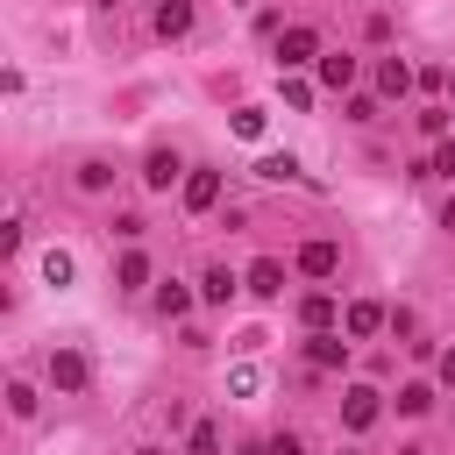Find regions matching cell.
I'll list each match as a JSON object with an SVG mask.
<instances>
[{"label":"cell","instance_id":"2e32d148","mask_svg":"<svg viewBox=\"0 0 455 455\" xmlns=\"http://www.w3.org/2000/svg\"><path fill=\"white\" fill-rule=\"evenodd\" d=\"M256 178H270V185H284V178H299V164H291V156H263V164H256Z\"/></svg>","mask_w":455,"mask_h":455},{"label":"cell","instance_id":"e0dca14e","mask_svg":"<svg viewBox=\"0 0 455 455\" xmlns=\"http://www.w3.org/2000/svg\"><path fill=\"white\" fill-rule=\"evenodd\" d=\"M206 299L228 306V299H235V270H206Z\"/></svg>","mask_w":455,"mask_h":455},{"label":"cell","instance_id":"6da1fadb","mask_svg":"<svg viewBox=\"0 0 455 455\" xmlns=\"http://www.w3.org/2000/svg\"><path fill=\"white\" fill-rule=\"evenodd\" d=\"M313 57H320V36H313V28H306V21H299V28H284V36H277V64H313Z\"/></svg>","mask_w":455,"mask_h":455},{"label":"cell","instance_id":"5bb4252c","mask_svg":"<svg viewBox=\"0 0 455 455\" xmlns=\"http://www.w3.org/2000/svg\"><path fill=\"white\" fill-rule=\"evenodd\" d=\"M114 277H121V291H142V284H149V256H135V249H128Z\"/></svg>","mask_w":455,"mask_h":455},{"label":"cell","instance_id":"7402d4cb","mask_svg":"<svg viewBox=\"0 0 455 455\" xmlns=\"http://www.w3.org/2000/svg\"><path fill=\"white\" fill-rule=\"evenodd\" d=\"M185 455H220V434H213V427H192V441H185Z\"/></svg>","mask_w":455,"mask_h":455},{"label":"cell","instance_id":"4316f807","mask_svg":"<svg viewBox=\"0 0 455 455\" xmlns=\"http://www.w3.org/2000/svg\"><path fill=\"white\" fill-rule=\"evenodd\" d=\"M448 92H455V78H448Z\"/></svg>","mask_w":455,"mask_h":455},{"label":"cell","instance_id":"ac0fdd59","mask_svg":"<svg viewBox=\"0 0 455 455\" xmlns=\"http://www.w3.org/2000/svg\"><path fill=\"white\" fill-rule=\"evenodd\" d=\"M156 306L178 320V313H192V291H185V284H164V291H156Z\"/></svg>","mask_w":455,"mask_h":455},{"label":"cell","instance_id":"8992f818","mask_svg":"<svg viewBox=\"0 0 455 455\" xmlns=\"http://www.w3.org/2000/svg\"><path fill=\"white\" fill-rule=\"evenodd\" d=\"M341 419L363 434V427L377 419V391H370V384H348V398H341Z\"/></svg>","mask_w":455,"mask_h":455},{"label":"cell","instance_id":"4fadbf2b","mask_svg":"<svg viewBox=\"0 0 455 455\" xmlns=\"http://www.w3.org/2000/svg\"><path fill=\"white\" fill-rule=\"evenodd\" d=\"M320 85H355V57H320Z\"/></svg>","mask_w":455,"mask_h":455},{"label":"cell","instance_id":"d6986e66","mask_svg":"<svg viewBox=\"0 0 455 455\" xmlns=\"http://www.w3.org/2000/svg\"><path fill=\"white\" fill-rule=\"evenodd\" d=\"M228 391H235V398H256V391H263V370H249V363H242V370L228 377Z\"/></svg>","mask_w":455,"mask_h":455},{"label":"cell","instance_id":"9a60e30c","mask_svg":"<svg viewBox=\"0 0 455 455\" xmlns=\"http://www.w3.org/2000/svg\"><path fill=\"white\" fill-rule=\"evenodd\" d=\"M43 277H50V284H57V291H64V284H71V277H78V263H71V256H64V249H50V256H43Z\"/></svg>","mask_w":455,"mask_h":455},{"label":"cell","instance_id":"277c9868","mask_svg":"<svg viewBox=\"0 0 455 455\" xmlns=\"http://www.w3.org/2000/svg\"><path fill=\"white\" fill-rule=\"evenodd\" d=\"M178 178H185V164H178V156H171V149H156V156H149V164H142V185H149V192H171V185H178Z\"/></svg>","mask_w":455,"mask_h":455},{"label":"cell","instance_id":"5b68a950","mask_svg":"<svg viewBox=\"0 0 455 455\" xmlns=\"http://www.w3.org/2000/svg\"><path fill=\"white\" fill-rule=\"evenodd\" d=\"M299 270H306V277H334V270H341V249H334V242H306V249H299Z\"/></svg>","mask_w":455,"mask_h":455},{"label":"cell","instance_id":"9c48e42d","mask_svg":"<svg viewBox=\"0 0 455 455\" xmlns=\"http://www.w3.org/2000/svg\"><path fill=\"white\" fill-rule=\"evenodd\" d=\"M306 355H313L320 370H341V363H348V341H341V334H313V341H306Z\"/></svg>","mask_w":455,"mask_h":455},{"label":"cell","instance_id":"30bf717a","mask_svg":"<svg viewBox=\"0 0 455 455\" xmlns=\"http://www.w3.org/2000/svg\"><path fill=\"white\" fill-rule=\"evenodd\" d=\"M192 28V0H164L156 7V36H185Z\"/></svg>","mask_w":455,"mask_h":455},{"label":"cell","instance_id":"cb8c5ba5","mask_svg":"<svg viewBox=\"0 0 455 455\" xmlns=\"http://www.w3.org/2000/svg\"><path fill=\"white\" fill-rule=\"evenodd\" d=\"M270 455H306V448H299L291 434H277V441H270Z\"/></svg>","mask_w":455,"mask_h":455},{"label":"cell","instance_id":"7a4b0ae2","mask_svg":"<svg viewBox=\"0 0 455 455\" xmlns=\"http://www.w3.org/2000/svg\"><path fill=\"white\" fill-rule=\"evenodd\" d=\"M242 284H249V291H256V299H277V291H284V263H277V256H256V263H249V277H242Z\"/></svg>","mask_w":455,"mask_h":455},{"label":"cell","instance_id":"3957f363","mask_svg":"<svg viewBox=\"0 0 455 455\" xmlns=\"http://www.w3.org/2000/svg\"><path fill=\"white\" fill-rule=\"evenodd\" d=\"M50 384H57V391H85V355H78V348H57V355H50Z\"/></svg>","mask_w":455,"mask_h":455},{"label":"cell","instance_id":"484cf974","mask_svg":"<svg viewBox=\"0 0 455 455\" xmlns=\"http://www.w3.org/2000/svg\"><path fill=\"white\" fill-rule=\"evenodd\" d=\"M441 228H455V199H448V206H441Z\"/></svg>","mask_w":455,"mask_h":455},{"label":"cell","instance_id":"d4e9b609","mask_svg":"<svg viewBox=\"0 0 455 455\" xmlns=\"http://www.w3.org/2000/svg\"><path fill=\"white\" fill-rule=\"evenodd\" d=\"M441 384H455V348H448V355H441Z\"/></svg>","mask_w":455,"mask_h":455},{"label":"cell","instance_id":"44dd1931","mask_svg":"<svg viewBox=\"0 0 455 455\" xmlns=\"http://www.w3.org/2000/svg\"><path fill=\"white\" fill-rule=\"evenodd\" d=\"M427 405H434L427 384H405V391H398V412H427Z\"/></svg>","mask_w":455,"mask_h":455},{"label":"cell","instance_id":"ffe728a7","mask_svg":"<svg viewBox=\"0 0 455 455\" xmlns=\"http://www.w3.org/2000/svg\"><path fill=\"white\" fill-rule=\"evenodd\" d=\"M235 135L256 142V135H263V107H242V114H235Z\"/></svg>","mask_w":455,"mask_h":455},{"label":"cell","instance_id":"ba28073f","mask_svg":"<svg viewBox=\"0 0 455 455\" xmlns=\"http://www.w3.org/2000/svg\"><path fill=\"white\" fill-rule=\"evenodd\" d=\"M341 327H348V334H355V341H370V334H377V327H384V306H370V299H355V306H348V313H341Z\"/></svg>","mask_w":455,"mask_h":455},{"label":"cell","instance_id":"52a82bcc","mask_svg":"<svg viewBox=\"0 0 455 455\" xmlns=\"http://www.w3.org/2000/svg\"><path fill=\"white\" fill-rule=\"evenodd\" d=\"M213 199H220V171H192V178H185V206H192V213H206Z\"/></svg>","mask_w":455,"mask_h":455},{"label":"cell","instance_id":"603a6c76","mask_svg":"<svg viewBox=\"0 0 455 455\" xmlns=\"http://www.w3.org/2000/svg\"><path fill=\"white\" fill-rule=\"evenodd\" d=\"M434 171H441V178H455V142H441V156H434Z\"/></svg>","mask_w":455,"mask_h":455},{"label":"cell","instance_id":"8fae6325","mask_svg":"<svg viewBox=\"0 0 455 455\" xmlns=\"http://www.w3.org/2000/svg\"><path fill=\"white\" fill-rule=\"evenodd\" d=\"M377 85H384V92H412V64H405V57H384V64H377Z\"/></svg>","mask_w":455,"mask_h":455},{"label":"cell","instance_id":"7c38bea8","mask_svg":"<svg viewBox=\"0 0 455 455\" xmlns=\"http://www.w3.org/2000/svg\"><path fill=\"white\" fill-rule=\"evenodd\" d=\"M299 320H306L313 334H327V327H334V299H327V291H313V299L299 306Z\"/></svg>","mask_w":455,"mask_h":455}]
</instances>
